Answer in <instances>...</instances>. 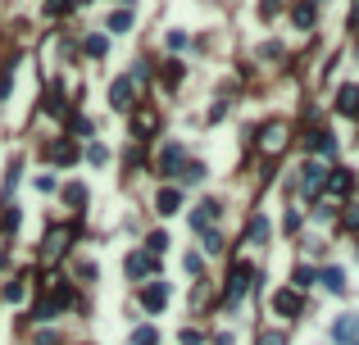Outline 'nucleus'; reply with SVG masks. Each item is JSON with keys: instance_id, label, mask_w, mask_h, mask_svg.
I'll return each mask as SVG.
<instances>
[{"instance_id": "obj_16", "label": "nucleus", "mask_w": 359, "mask_h": 345, "mask_svg": "<svg viewBox=\"0 0 359 345\" xmlns=\"http://www.w3.org/2000/svg\"><path fill=\"white\" fill-rule=\"evenodd\" d=\"M291 23L300 28V32H309L314 28V5L309 0H300V5H291Z\"/></svg>"}, {"instance_id": "obj_3", "label": "nucleus", "mask_w": 359, "mask_h": 345, "mask_svg": "<svg viewBox=\"0 0 359 345\" xmlns=\"http://www.w3.org/2000/svg\"><path fill=\"white\" fill-rule=\"evenodd\" d=\"M350 186H355L350 168H327V182H323V195H327V200H341Z\"/></svg>"}, {"instance_id": "obj_4", "label": "nucleus", "mask_w": 359, "mask_h": 345, "mask_svg": "<svg viewBox=\"0 0 359 345\" xmlns=\"http://www.w3.org/2000/svg\"><path fill=\"white\" fill-rule=\"evenodd\" d=\"M155 268H159V259H155V255H142V250H132V255H128V277H132V282L151 277Z\"/></svg>"}, {"instance_id": "obj_15", "label": "nucleus", "mask_w": 359, "mask_h": 345, "mask_svg": "<svg viewBox=\"0 0 359 345\" xmlns=\"http://www.w3.org/2000/svg\"><path fill=\"white\" fill-rule=\"evenodd\" d=\"M155 128H159V114H155V109H142V114L132 119V132H137V137H155Z\"/></svg>"}, {"instance_id": "obj_24", "label": "nucleus", "mask_w": 359, "mask_h": 345, "mask_svg": "<svg viewBox=\"0 0 359 345\" xmlns=\"http://www.w3.org/2000/svg\"><path fill=\"white\" fill-rule=\"evenodd\" d=\"M64 241H68V232H64V227H55V232H50V237H46V255H59V250H64Z\"/></svg>"}, {"instance_id": "obj_6", "label": "nucleus", "mask_w": 359, "mask_h": 345, "mask_svg": "<svg viewBox=\"0 0 359 345\" xmlns=\"http://www.w3.org/2000/svg\"><path fill=\"white\" fill-rule=\"evenodd\" d=\"M218 214H223V205H218V200H200V205L191 209V227H196V232H209V223H214Z\"/></svg>"}, {"instance_id": "obj_11", "label": "nucleus", "mask_w": 359, "mask_h": 345, "mask_svg": "<svg viewBox=\"0 0 359 345\" xmlns=\"http://www.w3.org/2000/svg\"><path fill=\"white\" fill-rule=\"evenodd\" d=\"M246 286H251V268H246V264H237V268H232V277H228V300L237 304L241 295H246Z\"/></svg>"}, {"instance_id": "obj_19", "label": "nucleus", "mask_w": 359, "mask_h": 345, "mask_svg": "<svg viewBox=\"0 0 359 345\" xmlns=\"http://www.w3.org/2000/svg\"><path fill=\"white\" fill-rule=\"evenodd\" d=\"M105 28H109V32H128V28H132V10H114Z\"/></svg>"}, {"instance_id": "obj_9", "label": "nucleus", "mask_w": 359, "mask_h": 345, "mask_svg": "<svg viewBox=\"0 0 359 345\" xmlns=\"http://www.w3.org/2000/svg\"><path fill=\"white\" fill-rule=\"evenodd\" d=\"M287 146V128L282 123H269V128H264V137H260V150L264 155H278Z\"/></svg>"}, {"instance_id": "obj_14", "label": "nucleus", "mask_w": 359, "mask_h": 345, "mask_svg": "<svg viewBox=\"0 0 359 345\" xmlns=\"http://www.w3.org/2000/svg\"><path fill=\"white\" fill-rule=\"evenodd\" d=\"M337 109L346 114V119H359V86H341V96H337Z\"/></svg>"}, {"instance_id": "obj_12", "label": "nucleus", "mask_w": 359, "mask_h": 345, "mask_svg": "<svg viewBox=\"0 0 359 345\" xmlns=\"http://www.w3.org/2000/svg\"><path fill=\"white\" fill-rule=\"evenodd\" d=\"M177 168H182V146H164V155H159V177H177Z\"/></svg>"}, {"instance_id": "obj_2", "label": "nucleus", "mask_w": 359, "mask_h": 345, "mask_svg": "<svg viewBox=\"0 0 359 345\" xmlns=\"http://www.w3.org/2000/svg\"><path fill=\"white\" fill-rule=\"evenodd\" d=\"M332 341L337 345H359V313H341L332 323Z\"/></svg>"}, {"instance_id": "obj_27", "label": "nucleus", "mask_w": 359, "mask_h": 345, "mask_svg": "<svg viewBox=\"0 0 359 345\" xmlns=\"http://www.w3.org/2000/svg\"><path fill=\"white\" fill-rule=\"evenodd\" d=\"M87 159H91V164H96V168H100V164H109V150H105V146H100V141H91V146H87Z\"/></svg>"}, {"instance_id": "obj_31", "label": "nucleus", "mask_w": 359, "mask_h": 345, "mask_svg": "<svg viewBox=\"0 0 359 345\" xmlns=\"http://www.w3.org/2000/svg\"><path fill=\"white\" fill-rule=\"evenodd\" d=\"M260 345H287V332H264Z\"/></svg>"}, {"instance_id": "obj_21", "label": "nucleus", "mask_w": 359, "mask_h": 345, "mask_svg": "<svg viewBox=\"0 0 359 345\" xmlns=\"http://www.w3.org/2000/svg\"><path fill=\"white\" fill-rule=\"evenodd\" d=\"M177 177H182L186 186H191V182H200V177H205V164H196V159H191V164H182V168H177Z\"/></svg>"}, {"instance_id": "obj_30", "label": "nucleus", "mask_w": 359, "mask_h": 345, "mask_svg": "<svg viewBox=\"0 0 359 345\" xmlns=\"http://www.w3.org/2000/svg\"><path fill=\"white\" fill-rule=\"evenodd\" d=\"M218 250H223V237H218V232H205V255H218Z\"/></svg>"}, {"instance_id": "obj_7", "label": "nucleus", "mask_w": 359, "mask_h": 345, "mask_svg": "<svg viewBox=\"0 0 359 345\" xmlns=\"http://www.w3.org/2000/svg\"><path fill=\"white\" fill-rule=\"evenodd\" d=\"M155 209H159L164 218H173L177 209H182V186H164V191L155 195Z\"/></svg>"}, {"instance_id": "obj_20", "label": "nucleus", "mask_w": 359, "mask_h": 345, "mask_svg": "<svg viewBox=\"0 0 359 345\" xmlns=\"http://www.w3.org/2000/svg\"><path fill=\"white\" fill-rule=\"evenodd\" d=\"M50 155H55V164H73L77 159V146H73V141H59V146H50Z\"/></svg>"}, {"instance_id": "obj_29", "label": "nucleus", "mask_w": 359, "mask_h": 345, "mask_svg": "<svg viewBox=\"0 0 359 345\" xmlns=\"http://www.w3.org/2000/svg\"><path fill=\"white\" fill-rule=\"evenodd\" d=\"M105 50H109V41H105V37H87V55H91V59H100Z\"/></svg>"}, {"instance_id": "obj_40", "label": "nucleus", "mask_w": 359, "mask_h": 345, "mask_svg": "<svg viewBox=\"0 0 359 345\" xmlns=\"http://www.w3.org/2000/svg\"><path fill=\"white\" fill-rule=\"evenodd\" d=\"M0 264H5V255H0Z\"/></svg>"}, {"instance_id": "obj_22", "label": "nucleus", "mask_w": 359, "mask_h": 345, "mask_svg": "<svg viewBox=\"0 0 359 345\" xmlns=\"http://www.w3.org/2000/svg\"><path fill=\"white\" fill-rule=\"evenodd\" d=\"M64 200L82 209V205H87V186H82V182H68V186H64Z\"/></svg>"}, {"instance_id": "obj_17", "label": "nucleus", "mask_w": 359, "mask_h": 345, "mask_svg": "<svg viewBox=\"0 0 359 345\" xmlns=\"http://www.w3.org/2000/svg\"><path fill=\"white\" fill-rule=\"evenodd\" d=\"M318 282H323L332 295H346V273H341V268H323V273H318Z\"/></svg>"}, {"instance_id": "obj_28", "label": "nucleus", "mask_w": 359, "mask_h": 345, "mask_svg": "<svg viewBox=\"0 0 359 345\" xmlns=\"http://www.w3.org/2000/svg\"><path fill=\"white\" fill-rule=\"evenodd\" d=\"M164 82H168V86L182 82V64H177V59H168V64H164Z\"/></svg>"}, {"instance_id": "obj_36", "label": "nucleus", "mask_w": 359, "mask_h": 345, "mask_svg": "<svg viewBox=\"0 0 359 345\" xmlns=\"http://www.w3.org/2000/svg\"><path fill=\"white\" fill-rule=\"evenodd\" d=\"M46 10H50V14H64V10H68V0H46Z\"/></svg>"}, {"instance_id": "obj_23", "label": "nucleus", "mask_w": 359, "mask_h": 345, "mask_svg": "<svg viewBox=\"0 0 359 345\" xmlns=\"http://www.w3.org/2000/svg\"><path fill=\"white\" fill-rule=\"evenodd\" d=\"M314 282H318V273L309 268V264H300V268H295V291H309Z\"/></svg>"}, {"instance_id": "obj_39", "label": "nucleus", "mask_w": 359, "mask_h": 345, "mask_svg": "<svg viewBox=\"0 0 359 345\" xmlns=\"http://www.w3.org/2000/svg\"><path fill=\"white\" fill-rule=\"evenodd\" d=\"M119 5H132V0H119Z\"/></svg>"}, {"instance_id": "obj_18", "label": "nucleus", "mask_w": 359, "mask_h": 345, "mask_svg": "<svg viewBox=\"0 0 359 345\" xmlns=\"http://www.w3.org/2000/svg\"><path fill=\"white\" fill-rule=\"evenodd\" d=\"M246 241H255V246L269 241V218H264V214H255L251 223H246Z\"/></svg>"}, {"instance_id": "obj_32", "label": "nucleus", "mask_w": 359, "mask_h": 345, "mask_svg": "<svg viewBox=\"0 0 359 345\" xmlns=\"http://www.w3.org/2000/svg\"><path fill=\"white\" fill-rule=\"evenodd\" d=\"M23 291H28L23 282H10V286H5V300H23Z\"/></svg>"}, {"instance_id": "obj_34", "label": "nucleus", "mask_w": 359, "mask_h": 345, "mask_svg": "<svg viewBox=\"0 0 359 345\" xmlns=\"http://www.w3.org/2000/svg\"><path fill=\"white\" fill-rule=\"evenodd\" d=\"M14 186H19V164H14V168H10V172H5V195H10V191H14Z\"/></svg>"}, {"instance_id": "obj_38", "label": "nucleus", "mask_w": 359, "mask_h": 345, "mask_svg": "<svg viewBox=\"0 0 359 345\" xmlns=\"http://www.w3.org/2000/svg\"><path fill=\"white\" fill-rule=\"evenodd\" d=\"M355 23H359V5H355Z\"/></svg>"}, {"instance_id": "obj_13", "label": "nucleus", "mask_w": 359, "mask_h": 345, "mask_svg": "<svg viewBox=\"0 0 359 345\" xmlns=\"http://www.w3.org/2000/svg\"><path fill=\"white\" fill-rule=\"evenodd\" d=\"M164 300H168V282H155V286H146V291H142V304H146L151 313H159Z\"/></svg>"}, {"instance_id": "obj_35", "label": "nucleus", "mask_w": 359, "mask_h": 345, "mask_svg": "<svg viewBox=\"0 0 359 345\" xmlns=\"http://www.w3.org/2000/svg\"><path fill=\"white\" fill-rule=\"evenodd\" d=\"M186 46V32H168V50H182Z\"/></svg>"}, {"instance_id": "obj_5", "label": "nucleus", "mask_w": 359, "mask_h": 345, "mask_svg": "<svg viewBox=\"0 0 359 345\" xmlns=\"http://www.w3.org/2000/svg\"><path fill=\"white\" fill-rule=\"evenodd\" d=\"M300 309H305L300 291H278V295H273V313H278V318H295Z\"/></svg>"}, {"instance_id": "obj_10", "label": "nucleus", "mask_w": 359, "mask_h": 345, "mask_svg": "<svg viewBox=\"0 0 359 345\" xmlns=\"http://www.w3.org/2000/svg\"><path fill=\"white\" fill-rule=\"evenodd\" d=\"M305 146H309V150H318V155H327V159L337 155V141H332V132H327V128H314L305 137Z\"/></svg>"}, {"instance_id": "obj_1", "label": "nucleus", "mask_w": 359, "mask_h": 345, "mask_svg": "<svg viewBox=\"0 0 359 345\" xmlns=\"http://www.w3.org/2000/svg\"><path fill=\"white\" fill-rule=\"evenodd\" d=\"M323 182H327V168H323V164H305V168H300V191H305L309 200L323 195Z\"/></svg>"}, {"instance_id": "obj_33", "label": "nucleus", "mask_w": 359, "mask_h": 345, "mask_svg": "<svg viewBox=\"0 0 359 345\" xmlns=\"http://www.w3.org/2000/svg\"><path fill=\"white\" fill-rule=\"evenodd\" d=\"M260 55H264V59H278V55H282V46H278V41H264Z\"/></svg>"}, {"instance_id": "obj_26", "label": "nucleus", "mask_w": 359, "mask_h": 345, "mask_svg": "<svg viewBox=\"0 0 359 345\" xmlns=\"http://www.w3.org/2000/svg\"><path fill=\"white\" fill-rule=\"evenodd\" d=\"M155 341H159L155 327H137V332H132V345H155Z\"/></svg>"}, {"instance_id": "obj_8", "label": "nucleus", "mask_w": 359, "mask_h": 345, "mask_svg": "<svg viewBox=\"0 0 359 345\" xmlns=\"http://www.w3.org/2000/svg\"><path fill=\"white\" fill-rule=\"evenodd\" d=\"M109 105L119 109V114H128V109H132V77H119V82L109 86Z\"/></svg>"}, {"instance_id": "obj_37", "label": "nucleus", "mask_w": 359, "mask_h": 345, "mask_svg": "<svg viewBox=\"0 0 359 345\" xmlns=\"http://www.w3.org/2000/svg\"><path fill=\"white\" fill-rule=\"evenodd\" d=\"M214 345H232V332H218V336H214Z\"/></svg>"}, {"instance_id": "obj_25", "label": "nucleus", "mask_w": 359, "mask_h": 345, "mask_svg": "<svg viewBox=\"0 0 359 345\" xmlns=\"http://www.w3.org/2000/svg\"><path fill=\"white\" fill-rule=\"evenodd\" d=\"M146 246H151L146 255H155V259H159L164 250H168V237H164V232H151V237H146Z\"/></svg>"}]
</instances>
